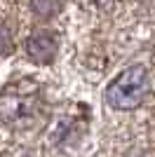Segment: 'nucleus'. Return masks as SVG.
I'll return each instance as SVG.
<instances>
[{
	"instance_id": "nucleus-5",
	"label": "nucleus",
	"mask_w": 155,
	"mask_h": 157,
	"mask_svg": "<svg viewBox=\"0 0 155 157\" xmlns=\"http://www.w3.org/2000/svg\"><path fill=\"white\" fill-rule=\"evenodd\" d=\"M12 52V38H10V31L5 26H0V56Z\"/></svg>"
},
{
	"instance_id": "nucleus-2",
	"label": "nucleus",
	"mask_w": 155,
	"mask_h": 157,
	"mask_svg": "<svg viewBox=\"0 0 155 157\" xmlns=\"http://www.w3.org/2000/svg\"><path fill=\"white\" fill-rule=\"evenodd\" d=\"M38 108V92L26 85H10L0 92V120L10 124H24Z\"/></svg>"
},
{
	"instance_id": "nucleus-4",
	"label": "nucleus",
	"mask_w": 155,
	"mask_h": 157,
	"mask_svg": "<svg viewBox=\"0 0 155 157\" xmlns=\"http://www.w3.org/2000/svg\"><path fill=\"white\" fill-rule=\"evenodd\" d=\"M59 5H61V0H31L33 12L38 14V17H42V19L54 17L57 10H59Z\"/></svg>"
},
{
	"instance_id": "nucleus-3",
	"label": "nucleus",
	"mask_w": 155,
	"mask_h": 157,
	"mask_svg": "<svg viewBox=\"0 0 155 157\" xmlns=\"http://www.w3.org/2000/svg\"><path fill=\"white\" fill-rule=\"evenodd\" d=\"M59 49V38L52 31H35L31 38L26 40V54L35 63H50L54 61Z\"/></svg>"
},
{
	"instance_id": "nucleus-1",
	"label": "nucleus",
	"mask_w": 155,
	"mask_h": 157,
	"mask_svg": "<svg viewBox=\"0 0 155 157\" xmlns=\"http://www.w3.org/2000/svg\"><path fill=\"white\" fill-rule=\"evenodd\" d=\"M148 89V73L141 66H129L117 78H113V82L106 89V101L117 110H132L143 103Z\"/></svg>"
}]
</instances>
